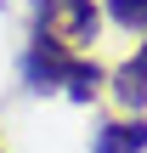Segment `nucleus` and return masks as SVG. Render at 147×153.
<instances>
[{
	"instance_id": "nucleus-1",
	"label": "nucleus",
	"mask_w": 147,
	"mask_h": 153,
	"mask_svg": "<svg viewBox=\"0 0 147 153\" xmlns=\"http://www.w3.org/2000/svg\"><path fill=\"white\" fill-rule=\"evenodd\" d=\"M23 85L28 91H62L68 102H91V97H102L108 91V68L96 62V57H85V51H62V45H45V40H28V51H23Z\"/></svg>"
},
{
	"instance_id": "nucleus-2",
	"label": "nucleus",
	"mask_w": 147,
	"mask_h": 153,
	"mask_svg": "<svg viewBox=\"0 0 147 153\" xmlns=\"http://www.w3.org/2000/svg\"><path fill=\"white\" fill-rule=\"evenodd\" d=\"M28 17H34L28 40H45V45H62V51H85L102 28L96 0H28Z\"/></svg>"
},
{
	"instance_id": "nucleus-3",
	"label": "nucleus",
	"mask_w": 147,
	"mask_h": 153,
	"mask_svg": "<svg viewBox=\"0 0 147 153\" xmlns=\"http://www.w3.org/2000/svg\"><path fill=\"white\" fill-rule=\"evenodd\" d=\"M108 91H113V102H119L125 114H142L147 108V40L136 45L130 62H119V68L108 74Z\"/></svg>"
},
{
	"instance_id": "nucleus-4",
	"label": "nucleus",
	"mask_w": 147,
	"mask_h": 153,
	"mask_svg": "<svg viewBox=\"0 0 147 153\" xmlns=\"http://www.w3.org/2000/svg\"><path fill=\"white\" fill-rule=\"evenodd\" d=\"M91 153H147V114L102 119V125L91 131Z\"/></svg>"
},
{
	"instance_id": "nucleus-5",
	"label": "nucleus",
	"mask_w": 147,
	"mask_h": 153,
	"mask_svg": "<svg viewBox=\"0 0 147 153\" xmlns=\"http://www.w3.org/2000/svg\"><path fill=\"white\" fill-rule=\"evenodd\" d=\"M108 17L125 34H147V0H108Z\"/></svg>"
},
{
	"instance_id": "nucleus-6",
	"label": "nucleus",
	"mask_w": 147,
	"mask_h": 153,
	"mask_svg": "<svg viewBox=\"0 0 147 153\" xmlns=\"http://www.w3.org/2000/svg\"><path fill=\"white\" fill-rule=\"evenodd\" d=\"M0 153H6V148H0Z\"/></svg>"
}]
</instances>
